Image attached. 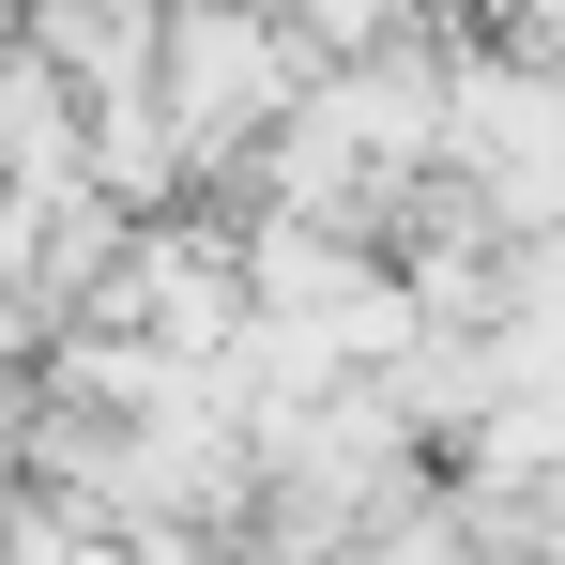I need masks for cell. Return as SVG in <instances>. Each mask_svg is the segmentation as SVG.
Wrapping results in <instances>:
<instances>
[{
  "label": "cell",
  "mask_w": 565,
  "mask_h": 565,
  "mask_svg": "<svg viewBox=\"0 0 565 565\" xmlns=\"http://www.w3.org/2000/svg\"><path fill=\"white\" fill-rule=\"evenodd\" d=\"M260 15H290V0H260Z\"/></svg>",
  "instance_id": "3957f363"
},
{
  "label": "cell",
  "mask_w": 565,
  "mask_h": 565,
  "mask_svg": "<svg viewBox=\"0 0 565 565\" xmlns=\"http://www.w3.org/2000/svg\"><path fill=\"white\" fill-rule=\"evenodd\" d=\"M290 31H306V62H382V46H413L444 15L428 0H290Z\"/></svg>",
  "instance_id": "7a4b0ae2"
},
{
  "label": "cell",
  "mask_w": 565,
  "mask_h": 565,
  "mask_svg": "<svg viewBox=\"0 0 565 565\" xmlns=\"http://www.w3.org/2000/svg\"><path fill=\"white\" fill-rule=\"evenodd\" d=\"M306 31L290 15H260V0H169V46H153V93L184 107V138H199V169L230 184L260 138H276L290 107H306ZM199 184V199H214Z\"/></svg>",
  "instance_id": "6da1fadb"
}]
</instances>
